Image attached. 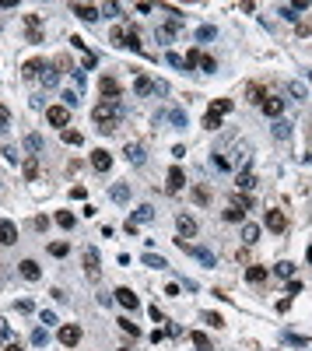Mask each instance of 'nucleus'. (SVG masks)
Instances as JSON below:
<instances>
[{"mask_svg": "<svg viewBox=\"0 0 312 351\" xmlns=\"http://www.w3.org/2000/svg\"><path fill=\"white\" fill-rule=\"evenodd\" d=\"M126 46H130V49H140V35H137V28H126Z\"/></svg>", "mask_w": 312, "mask_h": 351, "instance_id": "473e14b6", "label": "nucleus"}, {"mask_svg": "<svg viewBox=\"0 0 312 351\" xmlns=\"http://www.w3.org/2000/svg\"><path fill=\"white\" fill-rule=\"evenodd\" d=\"M211 112H218V116H225V112H232V98H218L214 106H211Z\"/></svg>", "mask_w": 312, "mask_h": 351, "instance_id": "c85d7f7f", "label": "nucleus"}, {"mask_svg": "<svg viewBox=\"0 0 312 351\" xmlns=\"http://www.w3.org/2000/svg\"><path fill=\"white\" fill-rule=\"evenodd\" d=\"M0 242H4V246L18 242V228H14V222H0Z\"/></svg>", "mask_w": 312, "mask_h": 351, "instance_id": "9d476101", "label": "nucleus"}, {"mask_svg": "<svg viewBox=\"0 0 312 351\" xmlns=\"http://www.w3.org/2000/svg\"><path fill=\"white\" fill-rule=\"evenodd\" d=\"M126 158L133 165H144V148H140V144H126Z\"/></svg>", "mask_w": 312, "mask_h": 351, "instance_id": "aec40b11", "label": "nucleus"}, {"mask_svg": "<svg viewBox=\"0 0 312 351\" xmlns=\"http://www.w3.org/2000/svg\"><path fill=\"white\" fill-rule=\"evenodd\" d=\"M42 81H46V84L53 88L56 81H60V74H56V70H53V67H46V74H42Z\"/></svg>", "mask_w": 312, "mask_h": 351, "instance_id": "8fccbe9b", "label": "nucleus"}, {"mask_svg": "<svg viewBox=\"0 0 312 351\" xmlns=\"http://www.w3.org/2000/svg\"><path fill=\"white\" fill-rule=\"evenodd\" d=\"M165 60H169L172 67H179V70H189V67H186V56H179V53H169Z\"/></svg>", "mask_w": 312, "mask_h": 351, "instance_id": "f704fd0d", "label": "nucleus"}, {"mask_svg": "<svg viewBox=\"0 0 312 351\" xmlns=\"http://www.w3.org/2000/svg\"><path fill=\"white\" fill-rule=\"evenodd\" d=\"M288 295H302V281H295V277H291V281H288Z\"/></svg>", "mask_w": 312, "mask_h": 351, "instance_id": "3c124183", "label": "nucleus"}, {"mask_svg": "<svg viewBox=\"0 0 312 351\" xmlns=\"http://www.w3.org/2000/svg\"><path fill=\"white\" fill-rule=\"evenodd\" d=\"M0 341H7V344H11V327L4 323V319H0Z\"/></svg>", "mask_w": 312, "mask_h": 351, "instance_id": "864d4df0", "label": "nucleus"}, {"mask_svg": "<svg viewBox=\"0 0 312 351\" xmlns=\"http://www.w3.org/2000/svg\"><path fill=\"white\" fill-rule=\"evenodd\" d=\"M39 263L35 260H21V277H25V281H39Z\"/></svg>", "mask_w": 312, "mask_h": 351, "instance_id": "dca6fc26", "label": "nucleus"}, {"mask_svg": "<svg viewBox=\"0 0 312 351\" xmlns=\"http://www.w3.org/2000/svg\"><path fill=\"white\" fill-rule=\"evenodd\" d=\"M98 92H102V95H106V102H116V98H120V95H123V88H120V81H116V78H102V84H98Z\"/></svg>", "mask_w": 312, "mask_h": 351, "instance_id": "7ed1b4c3", "label": "nucleus"}, {"mask_svg": "<svg viewBox=\"0 0 312 351\" xmlns=\"http://www.w3.org/2000/svg\"><path fill=\"white\" fill-rule=\"evenodd\" d=\"M92 120L98 123L102 134H116V130H120V120H123V106L120 102H98Z\"/></svg>", "mask_w": 312, "mask_h": 351, "instance_id": "f257e3e1", "label": "nucleus"}, {"mask_svg": "<svg viewBox=\"0 0 312 351\" xmlns=\"http://www.w3.org/2000/svg\"><path fill=\"white\" fill-rule=\"evenodd\" d=\"M183 186H186V176H183V169H172V172H169V193H179Z\"/></svg>", "mask_w": 312, "mask_h": 351, "instance_id": "2eb2a0df", "label": "nucleus"}, {"mask_svg": "<svg viewBox=\"0 0 312 351\" xmlns=\"http://www.w3.org/2000/svg\"><path fill=\"white\" fill-rule=\"evenodd\" d=\"M200 56H203L200 49H189V53H186V67L193 70V67H197V64H200Z\"/></svg>", "mask_w": 312, "mask_h": 351, "instance_id": "a18cd8bd", "label": "nucleus"}, {"mask_svg": "<svg viewBox=\"0 0 312 351\" xmlns=\"http://www.w3.org/2000/svg\"><path fill=\"white\" fill-rule=\"evenodd\" d=\"M42 323L53 327V323H56V313H46V309H42Z\"/></svg>", "mask_w": 312, "mask_h": 351, "instance_id": "6e6d98bb", "label": "nucleus"}, {"mask_svg": "<svg viewBox=\"0 0 312 351\" xmlns=\"http://www.w3.org/2000/svg\"><path fill=\"white\" fill-rule=\"evenodd\" d=\"M7 123H11V112H7V106H4V102H0V137H4Z\"/></svg>", "mask_w": 312, "mask_h": 351, "instance_id": "ea45409f", "label": "nucleus"}, {"mask_svg": "<svg viewBox=\"0 0 312 351\" xmlns=\"http://www.w3.org/2000/svg\"><path fill=\"white\" fill-rule=\"evenodd\" d=\"M63 102L67 106H78V92H63Z\"/></svg>", "mask_w": 312, "mask_h": 351, "instance_id": "4d7b16f0", "label": "nucleus"}, {"mask_svg": "<svg viewBox=\"0 0 312 351\" xmlns=\"http://www.w3.org/2000/svg\"><path fill=\"white\" fill-rule=\"evenodd\" d=\"M25 148H28V151H42V137H39V134H28V137H25Z\"/></svg>", "mask_w": 312, "mask_h": 351, "instance_id": "c756f323", "label": "nucleus"}, {"mask_svg": "<svg viewBox=\"0 0 312 351\" xmlns=\"http://www.w3.org/2000/svg\"><path fill=\"white\" fill-rule=\"evenodd\" d=\"M263 112H266V116H281V112H284V98L266 95V98H263Z\"/></svg>", "mask_w": 312, "mask_h": 351, "instance_id": "ddd939ff", "label": "nucleus"}, {"mask_svg": "<svg viewBox=\"0 0 312 351\" xmlns=\"http://www.w3.org/2000/svg\"><path fill=\"white\" fill-rule=\"evenodd\" d=\"M284 341L295 344V348H305V344H309V337H302V334H284Z\"/></svg>", "mask_w": 312, "mask_h": 351, "instance_id": "58836bf2", "label": "nucleus"}, {"mask_svg": "<svg viewBox=\"0 0 312 351\" xmlns=\"http://www.w3.org/2000/svg\"><path fill=\"white\" fill-rule=\"evenodd\" d=\"M56 225H60V228H74V214H70V211H60V214H56Z\"/></svg>", "mask_w": 312, "mask_h": 351, "instance_id": "2f4dec72", "label": "nucleus"}, {"mask_svg": "<svg viewBox=\"0 0 312 351\" xmlns=\"http://www.w3.org/2000/svg\"><path fill=\"white\" fill-rule=\"evenodd\" d=\"M46 341H49V334H46V330H42V327H39V330H32V344H35V348H42V344H46Z\"/></svg>", "mask_w": 312, "mask_h": 351, "instance_id": "4c0bfd02", "label": "nucleus"}, {"mask_svg": "<svg viewBox=\"0 0 312 351\" xmlns=\"http://www.w3.org/2000/svg\"><path fill=\"white\" fill-rule=\"evenodd\" d=\"M92 165H95L98 172H109V169H112V155H109V151H102V148H98V151L92 155Z\"/></svg>", "mask_w": 312, "mask_h": 351, "instance_id": "9b49d317", "label": "nucleus"}, {"mask_svg": "<svg viewBox=\"0 0 312 351\" xmlns=\"http://www.w3.org/2000/svg\"><path fill=\"white\" fill-rule=\"evenodd\" d=\"M175 225H179V236H183V239L197 236V222H193L189 214H179V222H175Z\"/></svg>", "mask_w": 312, "mask_h": 351, "instance_id": "4468645a", "label": "nucleus"}, {"mask_svg": "<svg viewBox=\"0 0 312 351\" xmlns=\"http://www.w3.org/2000/svg\"><path fill=\"white\" fill-rule=\"evenodd\" d=\"M189 341H193V348H197V351H211V337H207V334H200V330H193Z\"/></svg>", "mask_w": 312, "mask_h": 351, "instance_id": "a211bd4d", "label": "nucleus"}, {"mask_svg": "<svg viewBox=\"0 0 312 351\" xmlns=\"http://www.w3.org/2000/svg\"><path fill=\"white\" fill-rule=\"evenodd\" d=\"M246 277H249L252 285H263V281H266V267H260V263H256V267H249V271H246Z\"/></svg>", "mask_w": 312, "mask_h": 351, "instance_id": "5701e85b", "label": "nucleus"}, {"mask_svg": "<svg viewBox=\"0 0 312 351\" xmlns=\"http://www.w3.org/2000/svg\"><path fill=\"white\" fill-rule=\"evenodd\" d=\"M84 274L92 277V281L98 277V250H95V246H88V250H84Z\"/></svg>", "mask_w": 312, "mask_h": 351, "instance_id": "423d86ee", "label": "nucleus"}, {"mask_svg": "<svg viewBox=\"0 0 312 351\" xmlns=\"http://www.w3.org/2000/svg\"><path fill=\"white\" fill-rule=\"evenodd\" d=\"M133 92H137L140 98H144V95H151V92H155V81H151V78H144V74H140L137 81H133Z\"/></svg>", "mask_w": 312, "mask_h": 351, "instance_id": "f3484780", "label": "nucleus"}, {"mask_svg": "<svg viewBox=\"0 0 312 351\" xmlns=\"http://www.w3.org/2000/svg\"><path fill=\"white\" fill-rule=\"evenodd\" d=\"M203 127H207V130H221V116L207 109V116H203Z\"/></svg>", "mask_w": 312, "mask_h": 351, "instance_id": "bb28decb", "label": "nucleus"}, {"mask_svg": "<svg viewBox=\"0 0 312 351\" xmlns=\"http://www.w3.org/2000/svg\"><path fill=\"white\" fill-rule=\"evenodd\" d=\"M193 200H197V204H207V200H211V193H207V186H193Z\"/></svg>", "mask_w": 312, "mask_h": 351, "instance_id": "e433bc0d", "label": "nucleus"}, {"mask_svg": "<svg viewBox=\"0 0 312 351\" xmlns=\"http://www.w3.org/2000/svg\"><path fill=\"white\" fill-rule=\"evenodd\" d=\"M274 271H277V277H288V281H291V274H295V263H288V260H281V263H277V267H274Z\"/></svg>", "mask_w": 312, "mask_h": 351, "instance_id": "cd10ccee", "label": "nucleus"}, {"mask_svg": "<svg viewBox=\"0 0 312 351\" xmlns=\"http://www.w3.org/2000/svg\"><path fill=\"white\" fill-rule=\"evenodd\" d=\"M172 123L183 130V127H186V112H183V109H172Z\"/></svg>", "mask_w": 312, "mask_h": 351, "instance_id": "de8ad7c7", "label": "nucleus"}, {"mask_svg": "<svg viewBox=\"0 0 312 351\" xmlns=\"http://www.w3.org/2000/svg\"><path fill=\"white\" fill-rule=\"evenodd\" d=\"M235 183H239V190H252V186H256V176L246 169V172H239V179H235Z\"/></svg>", "mask_w": 312, "mask_h": 351, "instance_id": "393cba45", "label": "nucleus"}, {"mask_svg": "<svg viewBox=\"0 0 312 351\" xmlns=\"http://www.w3.org/2000/svg\"><path fill=\"white\" fill-rule=\"evenodd\" d=\"M249 98H252V102H260V106H263V98H266V92H263V88H260V84H249Z\"/></svg>", "mask_w": 312, "mask_h": 351, "instance_id": "c9c22d12", "label": "nucleus"}, {"mask_svg": "<svg viewBox=\"0 0 312 351\" xmlns=\"http://www.w3.org/2000/svg\"><path fill=\"white\" fill-rule=\"evenodd\" d=\"M4 158H7V162H14V165H18V148H14V144H4Z\"/></svg>", "mask_w": 312, "mask_h": 351, "instance_id": "49530a36", "label": "nucleus"}, {"mask_svg": "<svg viewBox=\"0 0 312 351\" xmlns=\"http://www.w3.org/2000/svg\"><path fill=\"white\" fill-rule=\"evenodd\" d=\"M63 141H67V144H74V148H78V144H81L84 137L78 134V130H63Z\"/></svg>", "mask_w": 312, "mask_h": 351, "instance_id": "37998d69", "label": "nucleus"}, {"mask_svg": "<svg viewBox=\"0 0 312 351\" xmlns=\"http://www.w3.org/2000/svg\"><path fill=\"white\" fill-rule=\"evenodd\" d=\"M232 204H235V207H242V211H249V207H252V200H249L246 193H239V197H235Z\"/></svg>", "mask_w": 312, "mask_h": 351, "instance_id": "09e8293b", "label": "nucleus"}, {"mask_svg": "<svg viewBox=\"0 0 312 351\" xmlns=\"http://www.w3.org/2000/svg\"><path fill=\"white\" fill-rule=\"evenodd\" d=\"M144 263H147V267H158V271H161V267H169V263L161 260V256H155V253H147V256H144Z\"/></svg>", "mask_w": 312, "mask_h": 351, "instance_id": "a19ab883", "label": "nucleus"}, {"mask_svg": "<svg viewBox=\"0 0 312 351\" xmlns=\"http://www.w3.org/2000/svg\"><path fill=\"white\" fill-rule=\"evenodd\" d=\"M112 200H116V204H126V200H130V186H126V183H116V186H112Z\"/></svg>", "mask_w": 312, "mask_h": 351, "instance_id": "4be33fe9", "label": "nucleus"}, {"mask_svg": "<svg viewBox=\"0 0 312 351\" xmlns=\"http://www.w3.org/2000/svg\"><path fill=\"white\" fill-rule=\"evenodd\" d=\"M49 253H53V256H67V253H70V246H67V242H53V246H49Z\"/></svg>", "mask_w": 312, "mask_h": 351, "instance_id": "c03bdc74", "label": "nucleus"}, {"mask_svg": "<svg viewBox=\"0 0 312 351\" xmlns=\"http://www.w3.org/2000/svg\"><path fill=\"white\" fill-rule=\"evenodd\" d=\"M203 319H207V323H214V327H221V323H225V319H221L218 313H203Z\"/></svg>", "mask_w": 312, "mask_h": 351, "instance_id": "5fc2aeb1", "label": "nucleus"}, {"mask_svg": "<svg viewBox=\"0 0 312 351\" xmlns=\"http://www.w3.org/2000/svg\"><path fill=\"white\" fill-rule=\"evenodd\" d=\"M197 39H203V42H207V39H214V28H211V25H203L200 32H197Z\"/></svg>", "mask_w": 312, "mask_h": 351, "instance_id": "603ef678", "label": "nucleus"}, {"mask_svg": "<svg viewBox=\"0 0 312 351\" xmlns=\"http://www.w3.org/2000/svg\"><path fill=\"white\" fill-rule=\"evenodd\" d=\"M242 218H246L242 207H235V204H228V207H225V222H242Z\"/></svg>", "mask_w": 312, "mask_h": 351, "instance_id": "a878e982", "label": "nucleus"}, {"mask_svg": "<svg viewBox=\"0 0 312 351\" xmlns=\"http://www.w3.org/2000/svg\"><path fill=\"white\" fill-rule=\"evenodd\" d=\"M46 120H49L53 127H67V123H70V109H67V106H49V109H46Z\"/></svg>", "mask_w": 312, "mask_h": 351, "instance_id": "f03ea898", "label": "nucleus"}, {"mask_svg": "<svg viewBox=\"0 0 312 351\" xmlns=\"http://www.w3.org/2000/svg\"><path fill=\"white\" fill-rule=\"evenodd\" d=\"M151 218H155V207H151V204H140V207L133 211V218H130V222H133V225H147Z\"/></svg>", "mask_w": 312, "mask_h": 351, "instance_id": "f8f14e48", "label": "nucleus"}, {"mask_svg": "<svg viewBox=\"0 0 312 351\" xmlns=\"http://www.w3.org/2000/svg\"><path fill=\"white\" fill-rule=\"evenodd\" d=\"M39 169H42V165H39V158H35V155H28L25 162H21V176H25L28 183H35V179H39Z\"/></svg>", "mask_w": 312, "mask_h": 351, "instance_id": "0eeeda50", "label": "nucleus"}, {"mask_svg": "<svg viewBox=\"0 0 312 351\" xmlns=\"http://www.w3.org/2000/svg\"><path fill=\"white\" fill-rule=\"evenodd\" d=\"M42 70H46V64H42V60H28V64L21 67V74H25V78H39Z\"/></svg>", "mask_w": 312, "mask_h": 351, "instance_id": "6ab92c4d", "label": "nucleus"}, {"mask_svg": "<svg viewBox=\"0 0 312 351\" xmlns=\"http://www.w3.org/2000/svg\"><path fill=\"white\" fill-rule=\"evenodd\" d=\"M266 228H270V232H284V228H288V218L270 207V211H266Z\"/></svg>", "mask_w": 312, "mask_h": 351, "instance_id": "1a4fd4ad", "label": "nucleus"}, {"mask_svg": "<svg viewBox=\"0 0 312 351\" xmlns=\"http://www.w3.org/2000/svg\"><path fill=\"white\" fill-rule=\"evenodd\" d=\"M242 239H246L249 246H252V242L260 239V228H256V225H246V228H242Z\"/></svg>", "mask_w": 312, "mask_h": 351, "instance_id": "7c9ffc66", "label": "nucleus"}, {"mask_svg": "<svg viewBox=\"0 0 312 351\" xmlns=\"http://www.w3.org/2000/svg\"><path fill=\"white\" fill-rule=\"evenodd\" d=\"M309 263H312V246H309Z\"/></svg>", "mask_w": 312, "mask_h": 351, "instance_id": "bf43d9fd", "label": "nucleus"}, {"mask_svg": "<svg viewBox=\"0 0 312 351\" xmlns=\"http://www.w3.org/2000/svg\"><path fill=\"white\" fill-rule=\"evenodd\" d=\"M78 341H81V327H78V323H63V327H60V344L74 348Z\"/></svg>", "mask_w": 312, "mask_h": 351, "instance_id": "20e7f679", "label": "nucleus"}, {"mask_svg": "<svg viewBox=\"0 0 312 351\" xmlns=\"http://www.w3.org/2000/svg\"><path fill=\"white\" fill-rule=\"evenodd\" d=\"M109 42H112V46H126V28H123V25H116L112 32H109Z\"/></svg>", "mask_w": 312, "mask_h": 351, "instance_id": "b1692460", "label": "nucleus"}, {"mask_svg": "<svg viewBox=\"0 0 312 351\" xmlns=\"http://www.w3.org/2000/svg\"><path fill=\"white\" fill-rule=\"evenodd\" d=\"M200 67L207 70V74H214V70H218V60H214V56H200Z\"/></svg>", "mask_w": 312, "mask_h": 351, "instance_id": "79ce46f5", "label": "nucleus"}, {"mask_svg": "<svg viewBox=\"0 0 312 351\" xmlns=\"http://www.w3.org/2000/svg\"><path fill=\"white\" fill-rule=\"evenodd\" d=\"M274 137H277V141H288V137H291V123H288V120H277V123H274Z\"/></svg>", "mask_w": 312, "mask_h": 351, "instance_id": "412c9836", "label": "nucleus"}, {"mask_svg": "<svg viewBox=\"0 0 312 351\" xmlns=\"http://www.w3.org/2000/svg\"><path fill=\"white\" fill-rule=\"evenodd\" d=\"M70 11H74V14H78V18H81V21H95V18H98V14H102V11H98L95 4H70Z\"/></svg>", "mask_w": 312, "mask_h": 351, "instance_id": "6e6552de", "label": "nucleus"}, {"mask_svg": "<svg viewBox=\"0 0 312 351\" xmlns=\"http://www.w3.org/2000/svg\"><path fill=\"white\" fill-rule=\"evenodd\" d=\"M4 351H25V348H21V344H14V341H11V344H7Z\"/></svg>", "mask_w": 312, "mask_h": 351, "instance_id": "13d9d810", "label": "nucleus"}, {"mask_svg": "<svg viewBox=\"0 0 312 351\" xmlns=\"http://www.w3.org/2000/svg\"><path fill=\"white\" fill-rule=\"evenodd\" d=\"M120 323V330H126L130 337H140V330H137V323H130V319H116Z\"/></svg>", "mask_w": 312, "mask_h": 351, "instance_id": "72a5a7b5", "label": "nucleus"}, {"mask_svg": "<svg viewBox=\"0 0 312 351\" xmlns=\"http://www.w3.org/2000/svg\"><path fill=\"white\" fill-rule=\"evenodd\" d=\"M116 302H120L123 309H130V313H133V309H140V299L133 295L130 288H116Z\"/></svg>", "mask_w": 312, "mask_h": 351, "instance_id": "39448f33", "label": "nucleus"}]
</instances>
